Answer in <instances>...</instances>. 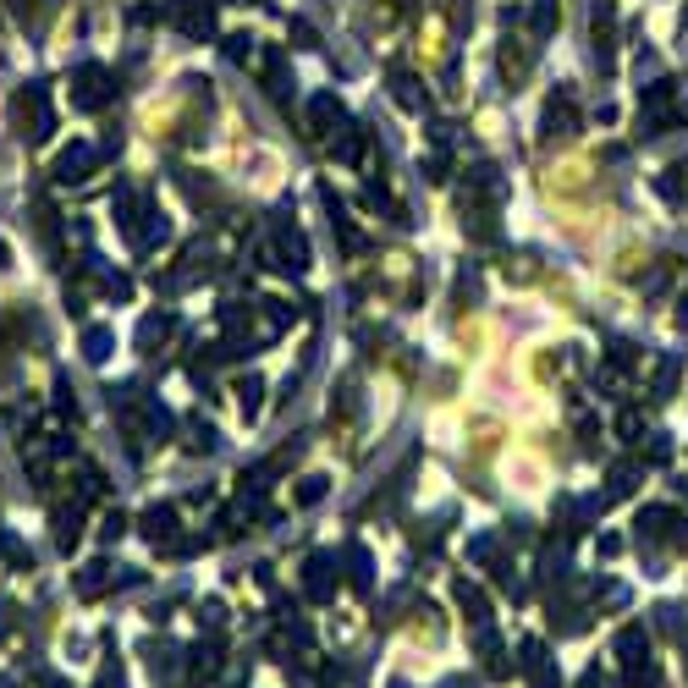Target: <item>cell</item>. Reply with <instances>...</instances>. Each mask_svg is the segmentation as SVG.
Listing matches in <instances>:
<instances>
[{
	"label": "cell",
	"mask_w": 688,
	"mask_h": 688,
	"mask_svg": "<svg viewBox=\"0 0 688 688\" xmlns=\"http://www.w3.org/2000/svg\"><path fill=\"white\" fill-rule=\"evenodd\" d=\"M550 17H557V0H540V6H534V28L545 33V28H550Z\"/></svg>",
	"instance_id": "obj_1"
}]
</instances>
